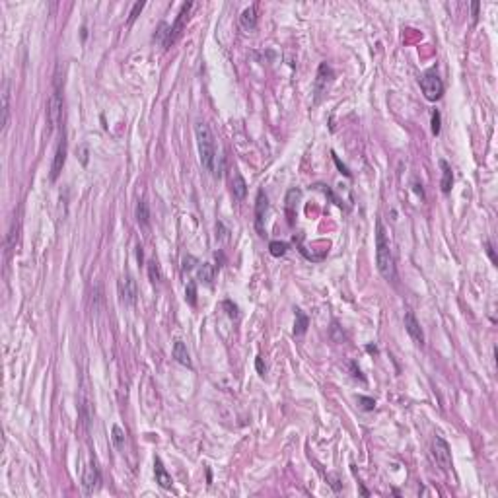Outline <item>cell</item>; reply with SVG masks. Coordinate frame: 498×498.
<instances>
[{
	"mask_svg": "<svg viewBox=\"0 0 498 498\" xmlns=\"http://www.w3.org/2000/svg\"><path fill=\"white\" fill-rule=\"evenodd\" d=\"M195 138H197L201 165L205 168L206 172H210L212 176H216L218 152H216V140H214V134L210 131V127L203 121H197L195 123Z\"/></svg>",
	"mask_w": 498,
	"mask_h": 498,
	"instance_id": "cell-1",
	"label": "cell"
},
{
	"mask_svg": "<svg viewBox=\"0 0 498 498\" xmlns=\"http://www.w3.org/2000/svg\"><path fill=\"white\" fill-rule=\"evenodd\" d=\"M376 263H378V271L385 280L395 279V259H393V251H391V243L389 237L385 234V228L378 220L376 226Z\"/></svg>",
	"mask_w": 498,
	"mask_h": 498,
	"instance_id": "cell-2",
	"label": "cell"
},
{
	"mask_svg": "<svg viewBox=\"0 0 498 498\" xmlns=\"http://www.w3.org/2000/svg\"><path fill=\"white\" fill-rule=\"evenodd\" d=\"M62 119V76H60V64H57L55 70V80H53V90L47 100V125L49 132H53L60 125Z\"/></svg>",
	"mask_w": 498,
	"mask_h": 498,
	"instance_id": "cell-3",
	"label": "cell"
},
{
	"mask_svg": "<svg viewBox=\"0 0 498 498\" xmlns=\"http://www.w3.org/2000/svg\"><path fill=\"white\" fill-rule=\"evenodd\" d=\"M421 90L425 94V98L428 102H438L444 94V84L440 80V76L436 74V70H426L421 76Z\"/></svg>",
	"mask_w": 498,
	"mask_h": 498,
	"instance_id": "cell-4",
	"label": "cell"
},
{
	"mask_svg": "<svg viewBox=\"0 0 498 498\" xmlns=\"http://www.w3.org/2000/svg\"><path fill=\"white\" fill-rule=\"evenodd\" d=\"M432 457H434V461L438 463L442 471H450L452 469V452H450L448 442L442 438V436H436V438L432 440Z\"/></svg>",
	"mask_w": 498,
	"mask_h": 498,
	"instance_id": "cell-5",
	"label": "cell"
},
{
	"mask_svg": "<svg viewBox=\"0 0 498 498\" xmlns=\"http://www.w3.org/2000/svg\"><path fill=\"white\" fill-rule=\"evenodd\" d=\"M117 288H119V298H121V302L125 306H134L136 304V300H138V288H136V280L132 279V277H129V275L121 277Z\"/></svg>",
	"mask_w": 498,
	"mask_h": 498,
	"instance_id": "cell-6",
	"label": "cell"
},
{
	"mask_svg": "<svg viewBox=\"0 0 498 498\" xmlns=\"http://www.w3.org/2000/svg\"><path fill=\"white\" fill-rule=\"evenodd\" d=\"M64 161H66V134L62 131L60 134V140L57 144V152H55V158H53V165H51V181H57L64 168Z\"/></svg>",
	"mask_w": 498,
	"mask_h": 498,
	"instance_id": "cell-7",
	"label": "cell"
},
{
	"mask_svg": "<svg viewBox=\"0 0 498 498\" xmlns=\"http://www.w3.org/2000/svg\"><path fill=\"white\" fill-rule=\"evenodd\" d=\"M102 483V475H100V469L96 461H90L86 471H84V477H82V484H84V492L92 494L98 490V486Z\"/></svg>",
	"mask_w": 498,
	"mask_h": 498,
	"instance_id": "cell-8",
	"label": "cell"
},
{
	"mask_svg": "<svg viewBox=\"0 0 498 498\" xmlns=\"http://www.w3.org/2000/svg\"><path fill=\"white\" fill-rule=\"evenodd\" d=\"M191 8H193V4H191V2H187V4H183V6H181V12L177 14L176 24L170 28V37H168V45H165V49H168V47H172V45L179 39V35H181V31H183V26H185V20H187V16H189Z\"/></svg>",
	"mask_w": 498,
	"mask_h": 498,
	"instance_id": "cell-9",
	"label": "cell"
},
{
	"mask_svg": "<svg viewBox=\"0 0 498 498\" xmlns=\"http://www.w3.org/2000/svg\"><path fill=\"white\" fill-rule=\"evenodd\" d=\"M267 208H269V201H267L265 191L261 189L257 193V203H255V228H257L259 235H265L263 222H265V212H267Z\"/></svg>",
	"mask_w": 498,
	"mask_h": 498,
	"instance_id": "cell-10",
	"label": "cell"
},
{
	"mask_svg": "<svg viewBox=\"0 0 498 498\" xmlns=\"http://www.w3.org/2000/svg\"><path fill=\"white\" fill-rule=\"evenodd\" d=\"M405 329H407V333L410 335V339L417 343V345H425V333H423V329H421V323L417 321V317H414V313L412 311H407L405 313Z\"/></svg>",
	"mask_w": 498,
	"mask_h": 498,
	"instance_id": "cell-11",
	"label": "cell"
},
{
	"mask_svg": "<svg viewBox=\"0 0 498 498\" xmlns=\"http://www.w3.org/2000/svg\"><path fill=\"white\" fill-rule=\"evenodd\" d=\"M331 78H333L331 66L327 62H323L319 66V72H317V80H315V94H317L315 102H319V96H323V92H327V84L331 82Z\"/></svg>",
	"mask_w": 498,
	"mask_h": 498,
	"instance_id": "cell-12",
	"label": "cell"
},
{
	"mask_svg": "<svg viewBox=\"0 0 498 498\" xmlns=\"http://www.w3.org/2000/svg\"><path fill=\"white\" fill-rule=\"evenodd\" d=\"M10 123V80L4 78L2 84V132H6Z\"/></svg>",
	"mask_w": 498,
	"mask_h": 498,
	"instance_id": "cell-13",
	"label": "cell"
},
{
	"mask_svg": "<svg viewBox=\"0 0 498 498\" xmlns=\"http://www.w3.org/2000/svg\"><path fill=\"white\" fill-rule=\"evenodd\" d=\"M239 22H241V28H243V30H247V31L255 30V28H257V4L245 8V10L241 12Z\"/></svg>",
	"mask_w": 498,
	"mask_h": 498,
	"instance_id": "cell-14",
	"label": "cell"
},
{
	"mask_svg": "<svg viewBox=\"0 0 498 498\" xmlns=\"http://www.w3.org/2000/svg\"><path fill=\"white\" fill-rule=\"evenodd\" d=\"M154 473H156V483L160 484L161 488H170V486H172V475L165 471L161 459H158V457H156V461H154Z\"/></svg>",
	"mask_w": 498,
	"mask_h": 498,
	"instance_id": "cell-15",
	"label": "cell"
},
{
	"mask_svg": "<svg viewBox=\"0 0 498 498\" xmlns=\"http://www.w3.org/2000/svg\"><path fill=\"white\" fill-rule=\"evenodd\" d=\"M174 358H176L181 366L191 368L189 352H187V347H185V343H183V341H176V345H174Z\"/></svg>",
	"mask_w": 498,
	"mask_h": 498,
	"instance_id": "cell-16",
	"label": "cell"
},
{
	"mask_svg": "<svg viewBox=\"0 0 498 498\" xmlns=\"http://www.w3.org/2000/svg\"><path fill=\"white\" fill-rule=\"evenodd\" d=\"M232 193L237 201H243L245 195H247V183L245 179L239 176V174H234V179H232Z\"/></svg>",
	"mask_w": 498,
	"mask_h": 498,
	"instance_id": "cell-17",
	"label": "cell"
},
{
	"mask_svg": "<svg viewBox=\"0 0 498 498\" xmlns=\"http://www.w3.org/2000/svg\"><path fill=\"white\" fill-rule=\"evenodd\" d=\"M442 165V193H450L452 189V183H454V174H452V168L446 160H440Z\"/></svg>",
	"mask_w": 498,
	"mask_h": 498,
	"instance_id": "cell-18",
	"label": "cell"
},
{
	"mask_svg": "<svg viewBox=\"0 0 498 498\" xmlns=\"http://www.w3.org/2000/svg\"><path fill=\"white\" fill-rule=\"evenodd\" d=\"M136 220L142 228H148V222H150V208H148L146 201H138L136 205Z\"/></svg>",
	"mask_w": 498,
	"mask_h": 498,
	"instance_id": "cell-19",
	"label": "cell"
},
{
	"mask_svg": "<svg viewBox=\"0 0 498 498\" xmlns=\"http://www.w3.org/2000/svg\"><path fill=\"white\" fill-rule=\"evenodd\" d=\"M214 273H216V267L210 263H205L201 265V269H199V280H203L205 284H212V280H214Z\"/></svg>",
	"mask_w": 498,
	"mask_h": 498,
	"instance_id": "cell-20",
	"label": "cell"
},
{
	"mask_svg": "<svg viewBox=\"0 0 498 498\" xmlns=\"http://www.w3.org/2000/svg\"><path fill=\"white\" fill-rule=\"evenodd\" d=\"M308 315L302 311V309H296V325H294V333L296 335H304L306 329H308Z\"/></svg>",
	"mask_w": 498,
	"mask_h": 498,
	"instance_id": "cell-21",
	"label": "cell"
},
{
	"mask_svg": "<svg viewBox=\"0 0 498 498\" xmlns=\"http://www.w3.org/2000/svg\"><path fill=\"white\" fill-rule=\"evenodd\" d=\"M111 440H113V446L117 450H123V446H125V432H123V428L119 425H115L111 428Z\"/></svg>",
	"mask_w": 498,
	"mask_h": 498,
	"instance_id": "cell-22",
	"label": "cell"
},
{
	"mask_svg": "<svg viewBox=\"0 0 498 498\" xmlns=\"http://www.w3.org/2000/svg\"><path fill=\"white\" fill-rule=\"evenodd\" d=\"M269 251H271L273 257H282L288 251V243H284V241H271L269 243Z\"/></svg>",
	"mask_w": 498,
	"mask_h": 498,
	"instance_id": "cell-23",
	"label": "cell"
},
{
	"mask_svg": "<svg viewBox=\"0 0 498 498\" xmlns=\"http://www.w3.org/2000/svg\"><path fill=\"white\" fill-rule=\"evenodd\" d=\"M16 239H18V226H16V220H14V222H12V228H10V232H8V241H6V251H8V255H10L12 249H14Z\"/></svg>",
	"mask_w": 498,
	"mask_h": 498,
	"instance_id": "cell-24",
	"label": "cell"
},
{
	"mask_svg": "<svg viewBox=\"0 0 498 498\" xmlns=\"http://www.w3.org/2000/svg\"><path fill=\"white\" fill-rule=\"evenodd\" d=\"M148 275H150V280H152V282H158V280H160V271H158L156 261L148 263Z\"/></svg>",
	"mask_w": 498,
	"mask_h": 498,
	"instance_id": "cell-25",
	"label": "cell"
},
{
	"mask_svg": "<svg viewBox=\"0 0 498 498\" xmlns=\"http://www.w3.org/2000/svg\"><path fill=\"white\" fill-rule=\"evenodd\" d=\"M142 8H144V2H136V4L132 6V12H131V16H129V24H132V22L138 18V14L142 12Z\"/></svg>",
	"mask_w": 498,
	"mask_h": 498,
	"instance_id": "cell-26",
	"label": "cell"
},
{
	"mask_svg": "<svg viewBox=\"0 0 498 498\" xmlns=\"http://www.w3.org/2000/svg\"><path fill=\"white\" fill-rule=\"evenodd\" d=\"M432 134H440V111H432Z\"/></svg>",
	"mask_w": 498,
	"mask_h": 498,
	"instance_id": "cell-27",
	"label": "cell"
},
{
	"mask_svg": "<svg viewBox=\"0 0 498 498\" xmlns=\"http://www.w3.org/2000/svg\"><path fill=\"white\" fill-rule=\"evenodd\" d=\"M195 296H197V290H195V282L191 280L189 284H187V300H189L191 306H195L197 304V300H195Z\"/></svg>",
	"mask_w": 498,
	"mask_h": 498,
	"instance_id": "cell-28",
	"label": "cell"
},
{
	"mask_svg": "<svg viewBox=\"0 0 498 498\" xmlns=\"http://www.w3.org/2000/svg\"><path fill=\"white\" fill-rule=\"evenodd\" d=\"M358 403H362V409L364 410H372L376 407V401L370 399V397H358Z\"/></svg>",
	"mask_w": 498,
	"mask_h": 498,
	"instance_id": "cell-29",
	"label": "cell"
},
{
	"mask_svg": "<svg viewBox=\"0 0 498 498\" xmlns=\"http://www.w3.org/2000/svg\"><path fill=\"white\" fill-rule=\"evenodd\" d=\"M224 308L230 309V311H228V315H230V317H237V306L232 304L230 300H226V302H224Z\"/></svg>",
	"mask_w": 498,
	"mask_h": 498,
	"instance_id": "cell-30",
	"label": "cell"
},
{
	"mask_svg": "<svg viewBox=\"0 0 498 498\" xmlns=\"http://www.w3.org/2000/svg\"><path fill=\"white\" fill-rule=\"evenodd\" d=\"M195 263H197V259L189 255V257H185V259H183V269H185V271H191V269L195 267Z\"/></svg>",
	"mask_w": 498,
	"mask_h": 498,
	"instance_id": "cell-31",
	"label": "cell"
},
{
	"mask_svg": "<svg viewBox=\"0 0 498 498\" xmlns=\"http://www.w3.org/2000/svg\"><path fill=\"white\" fill-rule=\"evenodd\" d=\"M484 247H486V253H488V257H490V261H492V263L496 265V255H494V249H492V243H490V241H486V243H484Z\"/></svg>",
	"mask_w": 498,
	"mask_h": 498,
	"instance_id": "cell-32",
	"label": "cell"
},
{
	"mask_svg": "<svg viewBox=\"0 0 498 498\" xmlns=\"http://www.w3.org/2000/svg\"><path fill=\"white\" fill-rule=\"evenodd\" d=\"M80 160H82V163H84V165L88 163V146H86V144L80 148Z\"/></svg>",
	"mask_w": 498,
	"mask_h": 498,
	"instance_id": "cell-33",
	"label": "cell"
},
{
	"mask_svg": "<svg viewBox=\"0 0 498 498\" xmlns=\"http://www.w3.org/2000/svg\"><path fill=\"white\" fill-rule=\"evenodd\" d=\"M216 232H220V234H216V235H220L222 239H224V237H228V230L224 228V224H222V222H218V224H216Z\"/></svg>",
	"mask_w": 498,
	"mask_h": 498,
	"instance_id": "cell-34",
	"label": "cell"
},
{
	"mask_svg": "<svg viewBox=\"0 0 498 498\" xmlns=\"http://www.w3.org/2000/svg\"><path fill=\"white\" fill-rule=\"evenodd\" d=\"M471 10H473V22H477V16H479V2H473V4H471Z\"/></svg>",
	"mask_w": 498,
	"mask_h": 498,
	"instance_id": "cell-35",
	"label": "cell"
}]
</instances>
